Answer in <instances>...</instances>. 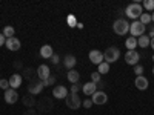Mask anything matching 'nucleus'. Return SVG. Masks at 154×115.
Masks as SVG:
<instances>
[{"label":"nucleus","mask_w":154,"mask_h":115,"mask_svg":"<svg viewBox=\"0 0 154 115\" xmlns=\"http://www.w3.org/2000/svg\"><path fill=\"white\" fill-rule=\"evenodd\" d=\"M0 87H2L3 91H8V89H9V80L2 78V80H0Z\"/></svg>","instance_id":"obj_32"},{"label":"nucleus","mask_w":154,"mask_h":115,"mask_svg":"<svg viewBox=\"0 0 154 115\" xmlns=\"http://www.w3.org/2000/svg\"><path fill=\"white\" fill-rule=\"evenodd\" d=\"M63 65H65V68H66L68 71H71V69H74V66L77 65V58H75L72 54H68V55H65Z\"/></svg>","instance_id":"obj_18"},{"label":"nucleus","mask_w":154,"mask_h":115,"mask_svg":"<svg viewBox=\"0 0 154 115\" xmlns=\"http://www.w3.org/2000/svg\"><path fill=\"white\" fill-rule=\"evenodd\" d=\"M149 38H154V26L151 28V31H149V35H148Z\"/></svg>","instance_id":"obj_38"},{"label":"nucleus","mask_w":154,"mask_h":115,"mask_svg":"<svg viewBox=\"0 0 154 115\" xmlns=\"http://www.w3.org/2000/svg\"><path fill=\"white\" fill-rule=\"evenodd\" d=\"M43 83H45V87H46V86H53V84L56 83V77H54V75H49Z\"/></svg>","instance_id":"obj_30"},{"label":"nucleus","mask_w":154,"mask_h":115,"mask_svg":"<svg viewBox=\"0 0 154 115\" xmlns=\"http://www.w3.org/2000/svg\"><path fill=\"white\" fill-rule=\"evenodd\" d=\"M152 61H154V55H152Z\"/></svg>","instance_id":"obj_43"},{"label":"nucleus","mask_w":154,"mask_h":115,"mask_svg":"<svg viewBox=\"0 0 154 115\" xmlns=\"http://www.w3.org/2000/svg\"><path fill=\"white\" fill-rule=\"evenodd\" d=\"M148 84H149V81H148L146 77H143V75L136 77V80H134V86L139 89V91H146V89H148Z\"/></svg>","instance_id":"obj_15"},{"label":"nucleus","mask_w":154,"mask_h":115,"mask_svg":"<svg viewBox=\"0 0 154 115\" xmlns=\"http://www.w3.org/2000/svg\"><path fill=\"white\" fill-rule=\"evenodd\" d=\"M142 8H145L146 11L152 12L154 11V0H143V6Z\"/></svg>","instance_id":"obj_27"},{"label":"nucleus","mask_w":154,"mask_h":115,"mask_svg":"<svg viewBox=\"0 0 154 115\" xmlns=\"http://www.w3.org/2000/svg\"><path fill=\"white\" fill-rule=\"evenodd\" d=\"M77 28H79V29H83V23H77Z\"/></svg>","instance_id":"obj_40"},{"label":"nucleus","mask_w":154,"mask_h":115,"mask_svg":"<svg viewBox=\"0 0 154 115\" xmlns=\"http://www.w3.org/2000/svg\"><path fill=\"white\" fill-rule=\"evenodd\" d=\"M35 74H37V77H38V80H40V81H45L48 77L51 75V69H49L48 65H40V66L37 68Z\"/></svg>","instance_id":"obj_13"},{"label":"nucleus","mask_w":154,"mask_h":115,"mask_svg":"<svg viewBox=\"0 0 154 115\" xmlns=\"http://www.w3.org/2000/svg\"><path fill=\"white\" fill-rule=\"evenodd\" d=\"M149 45H151V48L154 49V38H149Z\"/></svg>","instance_id":"obj_39"},{"label":"nucleus","mask_w":154,"mask_h":115,"mask_svg":"<svg viewBox=\"0 0 154 115\" xmlns=\"http://www.w3.org/2000/svg\"><path fill=\"white\" fill-rule=\"evenodd\" d=\"M51 60H53V65H57V63L60 61V57L57 54H53V57H51Z\"/></svg>","instance_id":"obj_35"},{"label":"nucleus","mask_w":154,"mask_h":115,"mask_svg":"<svg viewBox=\"0 0 154 115\" xmlns=\"http://www.w3.org/2000/svg\"><path fill=\"white\" fill-rule=\"evenodd\" d=\"M112 31L117 35H126V32H130V23L125 19H117L112 23Z\"/></svg>","instance_id":"obj_2"},{"label":"nucleus","mask_w":154,"mask_h":115,"mask_svg":"<svg viewBox=\"0 0 154 115\" xmlns=\"http://www.w3.org/2000/svg\"><path fill=\"white\" fill-rule=\"evenodd\" d=\"M100 78H102V75H100V74H99L97 71L91 74V81H93V83H96V84H97V83L100 81Z\"/></svg>","instance_id":"obj_31"},{"label":"nucleus","mask_w":154,"mask_h":115,"mask_svg":"<svg viewBox=\"0 0 154 115\" xmlns=\"http://www.w3.org/2000/svg\"><path fill=\"white\" fill-rule=\"evenodd\" d=\"M66 22H68V26H69V28H75V26H77V19H75L74 14H69V16L66 17Z\"/></svg>","instance_id":"obj_26"},{"label":"nucleus","mask_w":154,"mask_h":115,"mask_svg":"<svg viewBox=\"0 0 154 115\" xmlns=\"http://www.w3.org/2000/svg\"><path fill=\"white\" fill-rule=\"evenodd\" d=\"M125 14H126V17L128 19H133V20H139L140 19V16L143 14V8H142V5L140 3H130L126 6V9H125Z\"/></svg>","instance_id":"obj_1"},{"label":"nucleus","mask_w":154,"mask_h":115,"mask_svg":"<svg viewBox=\"0 0 154 115\" xmlns=\"http://www.w3.org/2000/svg\"><path fill=\"white\" fill-rule=\"evenodd\" d=\"M5 46L8 48V51H19L22 43L17 37H11V38H6V42H5Z\"/></svg>","instance_id":"obj_16"},{"label":"nucleus","mask_w":154,"mask_h":115,"mask_svg":"<svg viewBox=\"0 0 154 115\" xmlns=\"http://www.w3.org/2000/svg\"><path fill=\"white\" fill-rule=\"evenodd\" d=\"M139 22L146 26V25L151 22V14H142V16H140V19H139Z\"/></svg>","instance_id":"obj_28"},{"label":"nucleus","mask_w":154,"mask_h":115,"mask_svg":"<svg viewBox=\"0 0 154 115\" xmlns=\"http://www.w3.org/2000/svg\"><path fill=\"white\" fill-rule=\"evenodd\" d=\"M130 32H131V37H140V35H143L145 32V25H142L139 20H134L131 25H130Z\"/></svg>","instance_id":"obj_6"},{"label":"nucleus","mask_w":154,"mask_h":115,"mask_svg":"<svg viewBox=\"0 0 154 115\" xmlns=\"http://www.w3.org/2000/svg\"><path fill=\"white\" fill-rule=\"evenodd\" d=\"M151 22H154V11L151 12Z\"/></svg>","instance_id":"obj_41"},{"label":"nucleus","mask_w":154,"mask_h":115,"mask_svg":"<svg viewBox=\"0 0 154 115\" xmlns=\"http://www.w3.org/2000/svg\"><path fill=\"white\" fill-rule=\"evenodd\" d=\"M37 112H38V111H34V109L31 108V109H28L26 112H25V115H37Z\"/></svg>","instance_id":"obj_36"},{"label":"nucleus","mask_w":154,"mask_h":115,"mask_svg":"<svg viewBox=\"0 0 154 115\" xmlns=\"http://www.w3.org/2000/svg\"><path fill=\"white\" fill-rule=\"evenodd\" d=\"M68 87H65V86H62V84H59V86H56L54 89H53V97L54 98H57V100H65L66 97H68Z\"/></svg>","instance_id":"obj_9"},{"label":"nucleus","mask_w":154,"mask_h":115,"mask_svg":"<svg viewBox=\"0 0 154 115\" xmlns=\"http://www.w3.org/2000/svg\"><path fill=\"white\" fill-rule=\"evenodd\" d=\"M66 78H68L72 84H75V83H79V80H80V74L77 72L75 69H71V71H68V74H66Z\"/></svg>","instance_id":"obj_20"},{"label":"nucleus","mask_w":154,"mask_h":115,"mask_svg":"<svg viewBox=\"0 0 154 115\" xmlns=\"http://www.w3.org/2000/svg\"><path fill=\"white\" fill-rule=\"evenodd\" d=\"M139 60H140V55H139L137 51H126V54H125V63L126 65L136 66V65H139Z\"/></svg>","instance_id":"obj_7"},{"label":"nucleus","mask_w":154,"mask_h":115,"mask_svg":"<svg viewBox=\"0 0 154 115\" xmlns=\"http://www.w3.org/2000/svg\"><path fill=\"white\" fill-rule=\"evenodd\" d=\"M23 105L26 106L28 109H31V108H34V106L37 105V101H35V98H34V97H32L31 94H29V95L26 94V95L23 97Z\"/></svg>","instance_id":"obj_22"},{"label":"nucleus","mask_w":154,"mask_h":115,"mask_svg":"<svg viewBox=\"0 0 154 115\" xmlns=\"http://www.w3.org/2000/svg\"><path fill=\"white\" fill-rule=\"evenodd\" d=\"M82 91L86 97H93L96 92H97V84L93 83V81H88L85 84H82Z\"/></svg>","instance_id":"obj_14"},{"label":"nucleus","mask_w":154,"mask_h":115,"mask_svg":"<svg viewBox=\"0 0 154 115\" xmlns=\"http://www.w3.org/2000/svg\"><path fill=\"white\" fill-rule=\"evenodd\" d=\"M5 42H6V38H5V35L0 32V46H3L5 45Z\"/></svg>","instance_id":"obj_37"},{"label":"nucleus","mask_w":154,"mask_h":115,"mask_svg":"<svg viewBox=\"0 0 154 115\" xmlns=\"http://www.w3.org/2000/svg\"><path fill=\"white\" fill-rule=\"evenodd\" d=\"M97 72H99L100 75H105V74H108V72H109V65H108L106 61L100 63V65L97 66Z\"/></svg>","instance_id":"obj_24"},{"label":"nucleus","mask_w":154,"mask_h":115,"mask_svg":"<svg viewBox=\"0 0 154 115\" xmlns=\"http://www.w3.org/2000/svg\"><path fill=\"white\" fill-rule=\"evenodd\" d=\"M22 81H23V78H22V75L20 74H12L11 77H9V87L11 89H16L17 91V87H20L22 86Z\"/></svg>","instance_id":"obj_17"},{"label":"nucleus","mask_w":154,"mask_h":115,"mask_svg":"<svg viewBox=\"0 0 154 115\" xmlns=\"http://www.w3.org/2000/svg\"><path fill=\"white\" fill-rule=\"evenodd\" d=\"M3 35H5V38H11V37H16V31H14V28L12 26H5L3 28V32H2Z\"/></svg>","instance_id":"obj_25"},{"label":"nucleus","mask_w":154,"mask_h":115,"mask_svg":"<svg viewBox=\"0 0 154 115\" xmlns=\"http://www.w3.org/2000/svg\"><path fill=\"white\" fill-rule=\"evenodd\" d=\"M143 71H145V69H143L142 65H136V66H134V74H136L137 77H139V75H143Z\"/></svg>","instance_id":"obj_33"},{"label":"nucleus","mask_w":154,"mask_h":115,"mask_svg":"<svg viewBox=\"0 0 154 115\" xmlns=\"http://www.w3.org/2000/svg\"><path fill=\"white\" fill-rule=\"evenodd\" d=\"M89 61L97 65V66L100 65V63H103V54H102V51H99V49L89 51Z\"/></svg>","instance_id":"obj_10"},{"label":"nucleus","mask_w":154,"mask_h":115,"mask_svg":"<svg viewBox=\"0 0 154 115\" xmlns=\"http://www.w3.org/2000/svg\"><path fill=\"white\" fill-rule=\"evenodd\" d=\"M125 46H126L128 51H136V48H137V38L136 37H128L125 40Z\"/></svg>","instance_id":"obj_21"},{"label":"nucleus","mask_w":154,"mask_h":115,"mask_svg":"<svg viewBox=\"0 0 154 115\" xmlns=\"http://www.w3.org/2000/svg\"><path fill=\"white\" fill-rule=\"evenodd\" d=\"M65 105H66L69 109H72V111L79 109V108L82 106V100H80L79 94H68V97L65 98Z\"/></svg>","instance_id":"obj_4"},{"label":"nucleus","mask_w":154,"mask_h":115,"mask_svg":"<svg viewBox=\"0 0 154 115\" xmlns=\"http://www.w3.org/2000/svg\"><path fill=\"white\" fill-rule=\"evenodd\" d=\"M91 101H93V105L102 106V105H105L106 101H108V95H106L103 91H97V92L91 97Z\"/></svg>","instance_id":"obj_12"},{"label":"nucleus","mask_w":154,"mask_h":115,"mask_svg":"<svg viewBox=\"0 0 154 115\" xmlns=\"http://www.w3.org/2000/svg\"><path fill=\"white\" fill-rule=\"evenodd\" d=\"M119 57H120V51H119V48H116V46H109L103 52V61H106L108 65L109 63L117 61Z\"/></svg>","instance_id":"obj_3"},{"label":"nucleus","mask_w":154,"mask_h":115,"mask_svg":"<svg viewBox=\"0 0 154 115\" xmlns=\"http://www.w3.org/2000/svg\"><path fill=\"white\" fill-rule=\"evenodd\" d=\"M37 108H38V112L43 114V112H51L54 108V103L53 100H51L49 97H43L42 100L37 101Z\"/></svg>","instance_id":"obj_5"},{"label":"nucleus","mask_w":154,"mask_h":115,"mask_svg":"<svg viewBox=\"0 0 154 115\" xmlns=\"http://www.w3.org/2000/svg\"><path fill=\"white\" fill-rule=\"evenodd\" d=\"M152 75H154V68H152Z\"/></svg>","instance_id":"obj_42"},{"label":"nucleus","mask_w":154,"mask_h":115,"mask_svg":"<svg viewBox=\"0 0 154 115\" xmlns=\"http://www.w3.org/2000/svg\"><path fill=\"white\" fill-rule=\"evenodd\" d=\"M137 45L140 46V48H148L149 46V37L148 35H140L139 38H137Z\"/></svg>","instance_id":"obj_23"},{"label":"nucleus","mask_w":154,"mask_h":115,"mask_svg":"<svg viewBox=\"0 0 154 115\" xmlns=\"http://www.w3.org/2000/svg\"><path fill=\"white\" fill-rule=\"evenodd\" d=\"M3 98H5V101H6L8 105H16L17 100H19V94H17L16 89H11V87H9L8 91H5Z\"/></svg>","instance_id":"obj_8"},{"label":"nucleus","mask_w":154,"mask_h":115,"mask_svg":"<svg viewBox=\"0 0 154 115\" xmlns=\"http://www.w3.org/2000/svg\"><path fill=\"white\" fill-rule=\"evenodd\" d=\"M54 54V51H53V46H49V45H43L40 48V57L42 58H51Z\"/></svg>","instance_id":"obj_19"},{"label":"nucleus","mask_w":154,"mask_h":115,"mask_svg":"<svg viewBox=\"0 0 154 115\" xmlns=\"http://www.w3.org/2000/svg\"><path fill=\"white\" fill-rule=\"evenodd\" d=\"M80 89H82V84H80V83H75V84H72V86L69 87V91H71L69 94H77Z\"/></svg>","instance_id":"obj_29"},{"label":"nucleus","mask_w":154,"mask_h":115,"mask_svg":"<svg viewBox=\"0 0 154 115\" xmlns=\"http://www.w3.org/2000/svg\"><path fill=\"white\" fill-rule=\"evenodd\" d=\"M82 106H83V108H86V109H91V106H93V101L89 100V98H88V100H83V101H82Z\"/></svg>","instance_id":"obj_34"},{"label":"nucleus","mask_w":154,"mask_h":115,"mask_svg":"<svg viewBox=\"0 0 154 115\" xmlns=\"http://www.w3.org/2000/svg\"><path fill=\"white\" fill-rule=\"evenodd\" d=\"M43 87H45V83L40 81V80L38 81H31L29 86H28V92L31 95H37V94H40L43 91Z\"/></svg>","instance_id":"obj_11"}]
</instances>
